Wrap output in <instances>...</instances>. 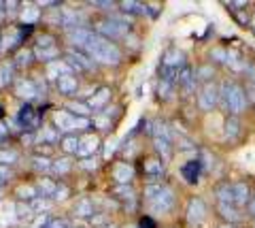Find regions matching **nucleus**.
Returning <instances> with one entry per match:
<instances>
[{
    "instance_id": "obj_10",
    "label": "nucleus",
    "mask_w": 255,
    "mask_h": 228,
    "mask_svg": "<svg viewBox=\"0 0 255 228\" xmlns=\"http://www.w3.org/2000/svg\"><path fill=\"white\" fill-rule=\"evenodd\" d=\"M219 105V85H215L213 81L204 83L202 90L198 92V107L202 111H213Z\"/></svg>"
},
{
    "instance_id": "obj_14",
    "label": "nucleus",
    "mask_w": 255,
    "mask_h": 228,
    "mask_svg": "<svg viewBox=\"0 0 255 228\" xmlns=\"http://www.w3.org/2000/svg\"><path fill=\"white\" fill-rule=\"evenodd\" d=\"M111 88H107V85H102V88H98V92L94 94V96L90 98V107H92V111L96 113H100V111H105V109L109 107L111 103Z\"/></svg>"
},
{
    "instance_id": "obj_12",
    "label": "nucleus",
    "mask_w": 255,
    "mask_h": 228,
    "mask_svg": "<svg viewBox=\"0 0 255 228\" xmlns=\"http://www.w3.org/2000/svg\"><path fill=\"white\" fill-rule=\"evenodd\" d=\"M162 66L164 68H170V70H181V68H185V53L179 51L177 47H168V49L164 51V56H162Z\"/></svg>"
},
{
    "instance_id": "obj_4",
    "label": "nucleus",
    "mask_w": 255,
    "mask_h": 228,
    "mask_svg": "<svg viewBox=\"0 0 255 228\" xmlns=\"http://www.w3.org/2000/svg\"><path fill=\"white\" fill-rule=\"evenodd\" d=\"M51 126L62 137H66V135H77V132H90L94 124L90 117H79L66 111V109H58V111L51 113Z\"/></svg>"
},
{
    "instance_id": "obj_25",
    "label": "nucleus",
    "mask_w": 255,
    "mask_h": 228,
    "mask_svg": "<svg viewBox=\"0 0 255 228\" xmlns=\"http://www.w3.org/2000/svg\"><path fill=\"white\" fill-rule=\"evenodd\" d=\"M75 214L77 216H81V218H92L96 211H94V203L92 199H81V201H77V205H75Z\"/></svg>"
},
{
    "instance_id": "obj_22",
    "label": "nucleus",
    "mask_w": 255,
    "mask_h": 228,
    "mask_svg": "<svg viewBox=\"0 0 255 228\" xmlns=\"http://www.w3.org/2000/svg\"><path fill=\"white\" fill-rule=\"evenodd\" d=\"M113 196L124 203H136V192L132 186H113Z\"/></svg>"
},
{
    "instance_id": "obj_13",
    "label": "nucleus",
    "mask_w": 255,
    "mask_h": 228,
    "mask_svg": "<svg viewBox=\"0 0 255 228\" xmlns=\"http://www.w3.org/2000/svg\"><path fill=\"white\" fill-rule=\"evenodd\" d=\"M200 173H202V160L200 158H194V160H187L185 164L181 167V175L185 179L187 184H198V179H200Z\"/></svg>"
},
{
    "instance_id": "obj_18",
    "label": "nucleus",
    "mask_w": 255,
    "mask_h": 228,
    "mask_svg": "<svg viewBox=\"0 0 255 228\" xmlns=\"http://www.w3.org/2000/svg\"><path fill=\"white\" fill-rule=\"evenodd\" d=\"M217 211L223 220V224H238L243 220L241 209L236 205H223V203H217Z\"/></svg>"
},
{
    "instance_id": "obj_37",
    "label": "nucleus",
    "mask_w": 255,
    "mask_h": 228,
    "mask_svg": "<svg viewBox=\"0 0 255 228\" xmlns=\"http://www.w3.org/2000/svg\"><path fill=\"white\" fill-rule=\"evenodd\" d=\"M219 228H238V226L236 224H221Z\"/></svg>"
},
{
    "instance_id": "obj_5",
    "label": "nucleus",
    "mask_w": 255,
    "mask_h": 228,
    "mask_svg": "<svg viewBox=\"0 0 255 228\" xmlns=\"http://www.w3.org/2000/svg\"><path fill=\"white\" fill-rule=\"evenodd\" d=\"M130 23L126 19H119V15H107L94 23V32H98L100 36H107L111 41H122V38H128L130 34Z\"/></svg>"
},
{
    "instance_id": "obj_35",
    "label": "nucleus",
    "mask_w": 255,
    "mask_h": 228,
    "mask_svg": "<svg viewBox=\"0 0 255 228\" xmlns=\"http://www.w3.org/2000/svg\"><path fill=\"white\" fill-rule=\"evenodd\" d=\"M247 211H249L251 218H255V192L251 194V201H249V205H247Z\"/></svg>"
},
{
    "instance_id": "obj_19",
    "label": "nucleus",
    "mask_w": 255,
    "mask_h": 228,
    "mask_svg": "<svg viewBox=\"0 0 255 228\" xmlns=\"http://www.w3.org/2000/svg\"><path fill=\"white\" fill-rule=\"evenodd\" d=\"M215 196H217V203L223 205H234V190H232V182H221L215 186Z\"/></svg>"
},
{
    "instance_id": "obj_23",
    "label": "nucleus",
    "mask_w": 255,
    "mask_h": 228,
    "mask_svg": "<svg viewBox=\"0 0 255 228\" xmlns=\"http://www.w3.org/2000/svg\"><path fill=\"white\" fill-rule=\"evenodd\" d=\"M64 109L70 111V113H75V115H79V117H90L92 115L90 103H83V100H70V103L64 107Z\"/></svg>"
},
{
    "instance_id": "obj_39",
    "label": "nucleus",
    "mask_w": 255,
    "mask_h": 228,
    "mask_svg": "<svg viewBox=\"0 0 255 228\" xmlns=\"http://www.w3.org/2000/svg\"><path fill=\"white\" fill-rule=\"evenodd\" d=\"M126 228H138V224L136 226H126Z\"/></svg>"
},
{
    "instance_id": "obj_34",
    "label": "nucleus",
    "mask_w": 255,
    "mask_h": 228,
    "mask_svg": "<svg viewBox=\"0 0 255 228\" xmlns=\"http://www.w3.org/2000/svg\"><path fill=\"white\" fill-rule=\"evenodd\" d=\"M79 167L85 169V171H92V169L96 171V169H98V160H96V158H85V160H81Z\"/></svg>"
},
{
    "instance_id": "obj_3",
    "label": "nucleus",
    "mask_w": 255,
    "mask_h": 228,
    "mask_svg": "<svg viewBox=\"0 0 255 228\" xmlns=\"http://www.w3.org/2000/svg\"><path fill=\"white\" fill-rule=\"evenodd\" d=\"M219 105L232 117L243 115L249 109V96L247 90L234 79H226L219 85Z\"/></svg>"
},
{
    "instance_id": "obj_9",
    "label": "nucleus",
    "mask_w": 255,
    "mask_h": 228,
    "mask_svg": "<svg viewBox=\"0 0 255 228\" xmlns=\"http://www.w3.org/2000/svg\"><path fill=\"white\" fill-rule=\"evenodd\" d=\"M206 214H209V209H206L204 199H200V196H191L189 203H187V209H185L187 222L191 226H200L206 220Z\"/></svg>"
},
{
    "instance_id": "obj_38",
    "label": "nucleus",
    "mask_w": 255,
    "mask_h": 228,
    "mask_svg": "<svg viewBox=\"0 0 255 228\" xmlns=\"http://www.w3.org/2000/svg\"><path fill=\"white\" fill-rule=\"evenodd\" d=\"M105 228H117V226H115V224H111V226H105Z\"/></svg>"
},
{
    "instance_id": "obj_20",
    "label": "nucleus",
    "mask_w": 255,
    "mask_h": 228,
    "mask_svg": "<svg viewBox=\"0 0 255 228\" xmlns=\"http://www.w3.org/2000/svg\"><path fill=\"white\" fill-rule=\"evenodd\" d=\"M243 135V128H241V120L238 117H232L230 115L226 120V130H223V137H226V141H230V143H234V141Z\"/></svg>"
},
{
    "instance_id": "obj_28",
    "label": "nucleus",
    "mask_w": 255,
    "mask_h": 228,
    "mask_svg": "<svg viewBox=\"0 0 255 228\" xmlns=\"http://www.w3.org/2000/svg\"><path fill=\"white\" fill-rule=\"evenodd\" d=\"M51 171H55L60 177H64V175H68L70 171H73V162H70V156H64V158L60 160H53V169Z\"/></svg>"
},
{
    "instance_id": "obj_32",
    "label": "nucleus",
    "mask_w": 255,
    "mask_h": 228,
    "mask_svg": "<svg viewBox=\"0 0 255 228\" xmlns=\"http://www.w3.org/2000/svg\"><path fill=\"white\" fill-rule=\"evenodd\" d=\"M138 228H159L157 222H155V218L153 216H142L138 220Z\"/></svg>"
},
{
    "instance_id": "obj_36",
    "label": "nucleus",
    "mask_w": 255,
    "mask_h": 228,
    "mask_svg": "<svg viewBox=\"0 0 255 228\" xmlns=\"http://www.w3.org/2000/svg\"><path fill=\"white\" fill-rule=\"evenodd\" d=\"M6 21V9H4V2H0V26Z\"/></svg>"
},
{
    "instance_id": "obj_40",
    "label": "nucleus",
    "mask_w": 255,
    "mask_h": 228,
    "mask_svg": "<svg viewBox=\"0 0 255 228\" xmlns=\"http://www.w3.org/2000/svg\"><path fill=\"white\" fill-rule=\"evenodd\" d=\"M0 199H2V192H0Z\"/></svg>"
},
{
    "instance_id": "obj_26",
    "label": "nucleus",
    "mask_w": 255,
    "mask_h": 228,
    "mask_svg": "<svg viewBox=\"0 0 255 228\" xmlns=\"http://www.w3.org/2000/svg\"><path fill=\"white\" fill-rule=\"evenodd\" d=\"M32 169L36 173H49L53 169V162L47 156H32Z\"/></svg>"
},
{
    "instance_id": "obj_7",
    "label": "nucleus",
    "mask_w": 255,
    "mask_h": 228,
    "mask_svg": "<svg viewBox=\"0 0 255 228\" xmlns=\"http://www.w3.org/2000/svg\"><path fill=\"white\" fill-rule=\"evenodd\" d=\"M140 171H142V175H145L147 184H162V177L166 173V162L159 158V156H151V158L142 160Z\"/></svg>"
},
{
    "instance_id": "obj_16",
    "label": "nucleus",
    "mask_w": 255,
    "mask_h": 228,
    "mask_svg": "<svg viewBox=\"0 0 255 228\" xmlns=\"http://www.w3.org/2000/svg\"><path fill=\"white\" fill-rule=\"evenodd\" d=\"M15 64H13V60H2L0 62V90L2 88H13V83H15V79H17V77H15Z\"/></svg>"
},
{
    "instance_id": "obj_27",
    "label": "nucleus",
    "mask_w": 255,
    "mask_h": 228,
    "mask_svg": "<svg viewBox=\"0 0 255 228\" xmlns=\"http://www.w3.org/2000/svg\"><path fill=\"white\" fill-rule=\"evenodd\" d=\"M58 45V36L51 34V32H43L36 36V43H34V49H47V47H55Z\"/></svg>"
},
{
    "instance_id": "obj_15",
    "label": "nucleus",
    "mask_w": 255,
    "mask_h": 228,
    "mask_svg": "<svg viewBox=\"0 0 255 228\" xmlns=\"http://www.w3.org/2000/svg\"><path fill=\"white\" fill-rule=\"evenodd\" d=\"M232 190H234V205L236 207H247L251 201V188L247 182H232Z\"/></svg>"
},
{
    "instance_id": "obj_1",
    "label": "nucleus",
    "mask_w": 255,
    "mask_h": 228,
    "mask_svg": "<svg viewBox=\"0 0 255 228\" xmlns=\"http://www.w3.org/2000/svg\"><path fill=\"white\" fill-rule=\"evenodd\" d=\"M83 53H87L98 66H119L124 62V49L115 41H111L107 36H100L98 32H94L83 45Z\"/></svg>"
},
{
    "instance_id": "obj_33",
    "label": "nucleus",
    "mask_w": 255,
    "mask_h": 228,
    "mask_svg": "<svg viewBox=\"0 0 255 228\" xmlns=\"http://www.w3.org/2000/svg\"><path fill=\"white\" fill-rule=\"evenodd\" d=\"M90 222L96 224V226H102V224H107L109 222V214H94L90 218Z\"/></svg>"
},
{
    "instance_id": "obj_30",
    "label": "nucleus",
    "mask_w": 255,
    "mask_h": 228,
    "mask_svg": "<svg viewBox=\"0 0 255 228\" xmlns=\"http://www.w3.org/2000/svg\"><path fill=\"white\" fill-rule=\"evenodd\" d=\"M194 73H196V79H202L204 83H209L213 79V75H215V68H213V64H204L200 68H196Z\"/></svg>"
},
{
    "instance_id": "obj_29",
    "label": "nucleus",
    "mask_w": 255,
    "mask_h": 228,
    "mask_svg": "<svg viewBox=\"0 0 255 228\" xmlns=\"http://www.w3.org/2000/svg\"><path fill=\"white\" fill-rule=\"evenodd\" d=\"M145 2H119V11L122 13H130V15H134V13H145Z\"/></svg>"
},
{
    "instance_id": "obj_17",
    "label": "nucleus",
    "mask_w": 255,
    "mask_h": 228,
    "mask_svg": "<svg viewBox=\"0 0 255 228\" xmlns=\"http://www.w3.org/2000/svg\"><path fill=\"white\" fill-rule=\"evenodd\" d=\"M13 60V64H15V68L17 70H23V68H30L32 64H34V51H32V47H21V49L15 53V56L11 58Z\"/></svg>"
},
{
    "instance_id": "obj_11",
    "label": "nucleus",
    "mask_w": 255,
    "mask_h": 228,
    "mask_svg": "<svg viewBox=\"0 0 255 228\" xmlns=\"http://www.w3.org/2000/svg\"><path fill=\"white\" fill-rule=\"evenodd\" d=\"M55 88H58V92L62 94V96L66 98H75L79 94V79L75 73H68V75H62L58 81H55Z\"/></svg>"
},
{
    "instance_id": "obj_24",
    "label": "nucleus",
    "mask_w": 255,
    "mask_h": 228,
    "mask_svg": "<svg viewBox=\"0 0 255 228\" xmlns=\"http://www.w3.org/2000/svg\"><path fill=\"white\" fill-rule=\"evenodd\" d=\"M153 143H155V149H157V154H159V158H162L164 162L166 160H170V156H172V141L168 139H164V137H153Z\"/></svg>"
},
{
    "instance_id": "obj_8",
    "label": "nucleus",
    "mask_w": 255,
    "mask_h": 228,
    "mask_svg": "<svg viewBox=\"0 0 255 228\" xmlns=\"http://www.w3.org/2000/svg\"><path fill=\"white\" fill-rule=\"evenodd\" d=\"M134 177H136V169L130 162L117 160L111 164V179L115 182V186H130Z\"/></svg>"
},
{
    "instance_id": "obj_21",
    "label": "nucleus",
    "mask_w": 255,
    "mask_h": 228,
    "mask_svg": "<svg viewBox=\"0 0 255 228\" xmlns=\"http://www.w3.org/2000/svg\"><path fill=\"white\" fill-rule=\"evenodd\" d=\"M79 145H81V137L79 135H66L60 141V149L66 156H77L79 154Z\"/></svg>"
},
{
    "instance_id": "obj_2",
    "label": "nucleus",
    "mask_w": 255,
    "mask_h": 228,
    "mask_svg": "<svg viewBox=\"0 0 255 228\" xmlns=\"http://www.w3.org/2000/svg\"><path fill=\"white\" fill-rule=\"evenodd\" d=\"M142 203L151 214H168L177 205V194L168 184H147L142 190Z\"/></svg>"
},
{
    "instance_id": "obj_6",
    "label": "nucleus",
    "mask_w": 255,
    "mask_h": 228,
    "mask_svg": "<svg viewBox=\"0 0 255 228\" xmlns=\"http://www.w3.org/2000/svg\"><path fill=\"white\" fill-rule=\"evenodd\" d=\"M41 83H45L43 77H17L13 83V92H15V96H19L21 100L32 103V100L38 96L45 98V94L41 92Z\"/></svg>"
},
{
    "instance_id": "obj_31",
    "label": "nucleus",
    "mask_w": 255,
    "mask_h": 228,
    "mask_svg": "<svg viewBox=\"0 0 255 228\" xmlns=\"http://www.w3.org/2000/svg\"><path fill=\"white\" fill-rule=\"evenodd\" d=\"M213 62H219V64H228V49L223 47H215L211 51V64Z\"/></svg>"
}]
</instances>
